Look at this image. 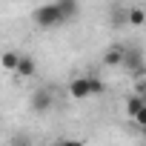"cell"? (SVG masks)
<instances>
[{"label":"cell","instance_id":"6da1fadb","mask_svg":"<svg viewBox=\"0 0 146 146\" xmlns=\"http://www.w3.org/2000/svg\"><path fill=\"white\" fill-rule=\"evenodd\" d=\"M32 20H35L37 29H57V26H63V15H60L57 3H43V6H37L35 15H32Z\"/></svg>","mask_w":146,"mask_h":146},{"label":"cell","instance_id":"7a4b0ae2","mask_svg":"<svg viewBox=\"0 0 146 146\" xmlns=\"http://www.w3.org/2000/svg\"><path fill=\"white\" fill-rule=\"evenodd\" d=\"M123 69L135 80H140L146 75V57H143V49L140 46H123Z\"/></svg>","mask_w":146,"mask_h":146},{"label":"cell","instance_id":"3957f363","mask_svg":"<svg viewBox=\"0 0 146 146\" xmlns=\"http://www.w3.org/2000/svg\"><path fill=\"white\" fill-rule=\"evenodd\" d=\"M103 92V83L98 78H75L69 83V95L75 98V100H86L92 95H100Z\"/></svg>","mask_w":146,"mask_h":146},{"label":"cell","instance_id":"277c9868","mask_svg":"<svg viewBox=\"0 0 146 146\" xmlns=\"http://www.w3.org/2000/svg\"><path fill=\"white\" fill-rule=\"evenodd\" d=\"M29 106H32V112H35V115H46V112L52 109V92H49L46 86L35 89V92H32V98H29Z\"/></svg>","mask_w":146,"mask_h":146},{"label":"cell","instance_id":"5b68a950","mask_svg":"<svg viewBox=\"0 0 146 146\" xmlns=\"http://www.w3.org/2000/svg\"><path fill=\"white\" fill-rule=\"evenodd\" d=\"M60 15H63V23H75L78 15H80V0H54Z\"/></svg>","mask_w":146,"mask_h":146},{"label":"cell","instance_id":"8992f818","mask_svg":"<svg viewBox=\"0 0 146 146\" xmlns=\"http://www.w3.org/2000/svg\"><path fill=\"white\" fill-rule=\"evenodd\" d=\"M15 75H20V78H35V75H37V60L29 57V54H23L20 63H17V72H15Z\"/></svg>","mask_w":146,"mask_h":146},{"label":"cell","instance_id":"52a82bcc","mask_svg":"<svg viewBox=\"0 0 146 146\" xmlns=\"http://www.w3.org/2000/svg\"><path fill=\"white\" fill-rule=\"evenodd\" d=\"M20 52H3L0 54V66H3L6 72H17V63H20Z\"/></svg>","mask_w":146,"mask_h":146},{"label":"cell","instance_id":"ba28073f","mask_svg":"<svg viewBox=\"0 0 146 146\" xmlns=\"http://www.w3.org/2000/svg\"><path fill=\"white\" fill-rule=\"evenodd\" d=\"M103 63L106 66H123V49L120 46H112L103 52Z\"/></svg>","mask_w":146,"mask_h":146},{"label":"cell","instance_id":"9c48e42d","mask_svg":"<svg viewBox=\"0 0 146 146\" xmlns=\"http://www.w3.org/2000/svg\"><path fill=\"white\" fill-rule=\"evenodd\" d=\"M9 146H35V140H32V135H29L26 129H17V132L9 137Z\"/></svg>","mask_w":146,"mask_h":146},{"label":"cell","instance_id":"30bf717a","mask_svg":"<svg viewBox=\"0 0 146 146\" xmlns=\"http://www.w3.org/2000/svg\"><path fill=\"white\" fill-rule=\"evenodd\" d=\"M140 106H146V100H143V98H140V95H137V92H135V95H129V98H126V115H129V117H132V115H135V112H137V109H140Z\"/></svg>","mask_w":146,"mask_h":146},{"label":"cell","instance_id":"8fae6325","mask_svg":"<svg viewBox=\"0 0 146 146\" xmlns=\"http://www.w3.org/2000/svg\"><path fill=\"white\" fill-rule=\"evenodd\" d=\"M129 23L132 26H143L146 23V12L143 9H129Z\"/></svg>","mask_w":146,"mask_h":146},{"label":"cell","instance_id":"7c38bea8","mask_svg":"<svg viewBox=\"0 0 146 146\" xmlns=\"http://www.w3.org/2000/svg\"><path fill=\"white\" fill-rule=\"evenodd\" d=\"M132 120H135V123H137V126L143 129V126H146V106H140V109H137V112L132 115Z\"/></svg>","mask_w":146,"mask_h":146},{"label":"cell","instance_id":"4fadbf2b","mask_svg":"<svg viewBox=\"0 0 146 146\" xmlns=\"http://www.w3.org/2000/svg\"><path fill=\"white\" fill-rule=\"evenodd\" d=\"M54 146H83V140H75V137H60Z\"/></svg>","mask_w":146,"mask_h":146},{"label":"cell","instance_id":"5bb4252c","mask_svg":"<svg viewBox=\"0 0 146 146\" xmlns=\"http://www.w3.org/2000/svg\"><path fill=\"white\" fill-rule=\"evenodd\" d=\"M135 92H137V95H140V98L146 100V78H140V80H137V86H135Z\"/></svg>","mask_w":146,"mask_h":146},{"label":"cell","instance_id":"9a60e30c","mask_svg":"<svg viewBox=\"0 0 146 146\" xmlns=\"http://www.w3.org/2000/svg\"><path fill=\"white\" fill-rule=\"evenodd\" d=\"M140 132H143V137H146V126H143V129H140Z\"/></svg>","mask_w":146,"mask_h":146}]
</instances>
